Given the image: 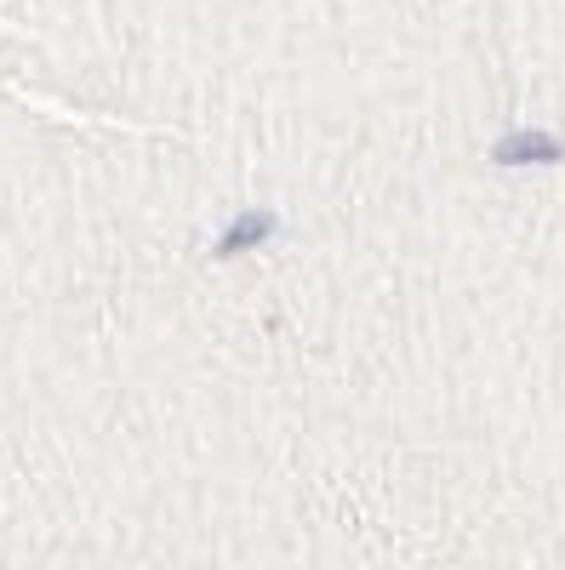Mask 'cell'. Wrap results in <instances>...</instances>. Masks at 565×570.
<instances>
[{
	"mask_svg": "<svg viewBox=\"0 0 565 570\" xmlns=\"http://www.w3.org/2000/svg\"><path fill=\"white\" fill-rule=\"evenodd\" d=\"M565 160V142L554 131H508L491 142V166H559Z\"/></svg>",
	"mask_w": 565,
	"mask_h": 570,
	"instance_id": "2",
	"label": "cell"
},
{
	"mask_svg": "<svg viewBox=\"0 0 565 570\" xmlns=\"http://www.w3.org/2000/svg\"><path fill=\"white\" fill-rule=\"evenodd\" d=\"M280 234V217L269 206H252V212H234L223 228H217V240H212V257H246L257 246H269Z\"/></svg>",
	"mask_w": 565,
	"mask_h": 570,
	"instance_id": "1",
	"label": "cell"
}]
</instances>
